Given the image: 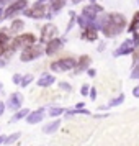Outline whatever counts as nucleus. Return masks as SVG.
I'll return each mask as SVG.
<instances>
[{
	"label": "nucleus",
	"mask_w": 139,
	"mask_h": 146,
	"mask_svg": "<svg viewBox=\"0 0 139 146\" xmlns=\"http://www.w3.org/2000/svg\"><path fill=\"white\" fill-rule=\"evenodd\" d=\"M88 66H90V56L84 54V56H80V59L77 61V64H75V72L77 74L84 72Z\"/></svg>",
	"instance_id": "14"
},
{
	"label": "nucleus",
	"mask_w": 139,
	"mask_h": 146,
	"mask_svg": "<svg viewBox=\"0 0 139 146\" xmlns=\"http://www.w3.org/2000/svg\"><path fill=\"white\" fill-rule=\"evenodd\" d=\"M74 3H79V2H82V0H72Z\"/></svg>",
	"instance_id": "38"
},
{
	"label": "nucleus",
	"mask_w": 139,
	"mask_h": 146,
	"mask_svg": "<svg viewBox=\"0 0 139 146\" xmlns=\"http://www.w3.org/2000/svg\"><path fill=\"white\" fill-rule=\"evenodd\" d=\"M54 82H56V77H54L53 74H41V77L38 79V86L40 87H49V86H53Z\"/></svg>",
	"instance_id": "15"
},
{
	"label": "nucleus",
	"mask_w": 139,
	"mask_h": 146,
	"mask_svg": "<svg viewBox=\"0 0 139 146\" xmlns=\"http://www.w3.org/2000/svg\"><path fill=\"white\" fill-rule=\"evenodd\" d=\"M97 38H98V31L95 28H87V30H84V33H82V40L95 41Z\"/></svg>",
	"instance_id": "17"
},
{
	"label": "nucleus",
	"mask_w": 139,
	"mask_h": 146,
	"mask_svg": "<svg viewBox=\"0 0 139 146\" xmlns=\"http://www.w3.org/2000/svg\"><path fill=\"white\" fill-rule=\"evenodd\" d=\"M88 90H90V87H88V86L82 87V94H84V95H87V94H88Z\"/></svg>",
	"instance_id": "33"
},
{
	"label": "nucleus",
	"mask_w": 139,
	"mask_h": 146,
	"mask_svg": "<svg viewBox=\"0 0 139 146\" xmlns=\"http://www.w3.org/2000/svg\"><path fill=\"white\" fill-rule=\"evenodd\" d=\"M134 48H136V44L132 43V40H126L123 44H119V48H116V49H115L113 56H115V58H118V56L129 54V53H132V51H134Z\"/></svg>",
	"instance_id": "9"
},
{
	"label": "nucleus",
	"mask_w": 139,
	"mask_h": 146,
	"mask_svg": "<svg viewBox=\"0 0 139 146\" xmlns=\"http://www.w3.org/2000/svg\"><path fill=\"white\" fill-rule=\"evenodd\" d=\"M21 77H23V76H20V74H15V76H13V82H15V84H20Z\"/></svg>",
	"instance_id": "30"
},
{
	"label": "nucleus",
	"mask_w": 139,
	"mask_h": 146,
	"mask_svg": "<svg viewBox=\"0 0 139 146\" xmlns=\"http://www.w3.org/2000/svg\"><path fill=\"white\" fill-rule=\"evenodd\" d=\"M23 28H25V21L23 20H13L12 21V25H10V30H8V31H12V33H20Z\"/></svg>",
	"instance_id": "19"
},
{
	"label": "nucleus",
	"mask_w": 139,
	"mask_h": 146,
	"mask_svg": "<svg viewBox=\"0 0 139 146\" xmlns=\"http://www.w3.org/2000/svg\"><path fill=\"white\" fill-rule=\"evenodd\" d=\"M87 74H88L90 77H95V74H97V71H95V69H88V71H87Z\"/></svg>",
	"instance_id": "32"
},
{
	"label": "nucleus",
	"mask_w": 139,
	"mask_h": 146,
	"mask_svg": "<svg viewBox=\"0 0 139 146\" xmlns=\"http://www.w3.org/2000/svg\"><path fill=\"white\" fill-rule=\"evenodd\" d=\"M88 95H90V99H92V100H95V99H97V89L92 87V89L88 90Z\"/></svg>",
	"instance_id": "28"
},
{
	"label": "nucleus",
	"mask_w": 139,
	"mask_h": 146,
	"mask_svg": "<svg viewBox=\"0 0 139 146\" xmlns=\"http://www.w3.org/2000/svg\"><path fill=\"white\" fill-rule=\"evenodd\" d=\"M5 64H7V61H5V59H2V58H0V69H2V67L5 66Z\"/></svg>",
	"instance_id": "35"
},
{
	"label": "nucleus",
	"mask_w": 139,
	"mask_h": 146,
	"mask_svg": "<svg viewBox=\"0 0 139 146\" xmlns=\"http://www.w3.org/2000/svg\"><path fill=\"white\" fill-rule=\"evenodd\" d=\"M25 12V15L26 17H30V18H43L44 15H46V5L44 3H41V2H36V3H33L30 8H25L23 10Z\"/></svg>",
	"instance_id": "6"
},
{
	"label": "nucleus",
	"mask_w": 139,
	"mask_h": 146,
	"mask_svg": "<svg viewBox=\"0 0 139 146\" xmlns=\"http://www.w3.org/2000/svg\"><path fill=\"white\" fill-rule=\"evenodd\" d=\"M90 2H92V3H95V0H90Z\"/></svg>",
	"instance_id": "40"
},
{
	"label": "nucleus",
	"mask_w": 139,
	"mask_h": 146,
	"mask_svg": "<svg viewBox=\"0 0 139 146\" xmlns=\"http://www.w3.org/2000/svg\"><path fill=\"white\" fill-rule=\"evenodd\" d=\"M34 41H36V36H34L33 33H21V35H18V36H15L13 41L10 43V53H13V51L20 49V48L25 49V48L34 44Z\"/></svg>",
	"instance_id": "2"
},
{
	"label": "nucleus",
	"mask_w": 139,
	"mask_h": 146,
	"mask_svg": "<svg viewBox=\"0 0 139 146\" xmlns=\"http://www.w3.org/2000/svg\"><path fill=\"white\" fill-rule=\"evenodd\" d=\"M26 5H28L26 0H15V2H12V3L5 8V12H3V18H12L13 15L23 12V10L26 8Z\"/></svg>",
	"instance_id": "5"
},
{
	"label": "nucleus",
	"mask_w": 139,
	"mask_h": 146,
	"mask_svg": "<svg viewBox=\"0 0 139 146\" xmlns=\"http://www.w3.org/2000/svg\"><path fill=\"white\" fill-rule=\"evenodd\" d=\"M41 54H43V48H41L40 44H31V46H28V48H25V49H23L20 59L23 61V62H28V61L38 59Z\"/></svg>",
	"instance_id": "4"
},
{
	"label": "nucleus",
	"mask_w": 139,
	"mask_h": 146,
	"mask_svg": "<svg viewBox=\"0 0 139 146\" xmlns=\"http://www.w3.org/2000/svg\"><path fill=\"white\" fill-rule=\"evenodd\" d=\"M123 102H125V95L119 94L118 97H115V99H111L110 102H108V105L110 107H116V105H119V104H123Z\"/></svg>",
	"instance_id": "23"
},
{
	"label": "nucleus",
	"mask_w": 139,
	"mask_h": 146,
	"mask_svg": "<svg viewBox=\"0 0 139 146\" xmlns=\"http://www.w3.org/2000/svg\"><path fill=\"white\" fill-rule=\"evenodd\" d=\"M5 53H10V35H8V30L2 28L0 30V56H3Z\"/></svg>",
	"instance_id": "8"
},
{
	"label": "nucleus",
	"mask_w": 139,
	"mask_h": 146,
	"mask_svg": "<svg viewBox=\"0 0 139 146\" xmlns=\"http://www.w3.org/2000/svg\"><path fill=\"white\" fill-rule=\"evenodd\" d=\"M125 28H126L125 15L113 12V13H106L105 23H103V27H101V31H103V35H105L106 38H115V36L119 35Z\"/></svg>",
	"instance_id": "1"
},
{
	"label": "nucleus",
	"mask_w": 139,
	"mask_h": 146,
	"mask_svg": "<svg viewBox=\"0 0 139 146\" xmlns=\"http://www.w3.org/2000/svg\"><path fill=\"white\" fill-rule=\"evenodd\" d=\"M138 2H139V0H138Z\"/></svg>",
	"instance_id": "42"
},
{
	"label": "nucleus",
	"mask_w": 139,
	"mask_h": 146,
	"mask_svg": "<svg viewBox=\"0 0 139 146\" xmlns=\"http://www.w3.org/2000/svg\"><path fill=\"white\" fill-rule=\"evenodd\" d=\"M131 77H132V79H139V61L136 62V64H134V67H132Z\"/></svg>",
	"instance_id": "27"
},
{
	"label": "nucleus",
	"mask_w": 139,
	"mask_h": 146,
	"mask_svg": "<svg viewBox=\"0 0 139 146\" xmlns=\"http://www.w3.org/2000/svg\"><path fill=\"white\" fill-rule=\"evenodd\" d=\"M138 28H139V12H136V13H134V17H132V21L131 23H129V28H128V30H129V33H138Z\"/></svg>",
	"instance_id": "21"
},
{
	"label": "nucleus",
	"mask_w": 139,
	"mask_h": 146,
	"mask_svg": "<svg viewBox=\"0 0 139 146\" xmlns=\"http://www.w3.org/2000/svg\"><path fill=\"white\" fill-rule=\"evenodd\" d=\"M3 141H5V138H3V136H0V146L3 145Z\"/></svg>",
	"instance_id": "37"
},
{
	"label": "nucleus",
	"mask_w": 139,
	"mask_h": 146,
	"mask_svg": "<svg viewBox=\"0 0 139 146\" xmlns=\"http://www.w3.org/2000/svg\"><path fill=\"white\" fill-rule=\"evenodd\" d=\"M59 126H61V120H54V121L47 123V125L44 126V128H43V131L47 133V135H51V133L57 131V130H59Z\"/></svg>",
	"instance_id": "18"
},
{
	"label": "nucleus",
	"mask_w": 139,
	"mask_h": 146,
	"mask_svg": "<svg viewBox=\"0 0 139 146\" xmlns=\"http://www.w3.org/2000/svg\"><path fill=\"white\" fill-rule=\"evenodd\" d=\"M56 35H57V27L53 25V23H46L44 27L41 28V41L43 43H47V41L54 40Z\"/></svg>",
	"instance_id": "7"
},
{
	"label": "nucleus",
	"mask_w": 139,
	"mask_h": 146,
	"mask_svg": "<svg viewBox=\"0 0 139 146\" xmlns=\"http://www.w3.org/2000/svg\"><path fill=\"white\" fill-rule=\"evenodd\" d=\"M61 89H62V90H67V92H69V90H70L72 87H70V84H67V82H61Z\"/></svg>",
	"instance_id": "29"
},
{
	"label": "nucleus",
	"mask_w": 139,
	"mask_h": 146,
	"mask_svg": "<svg viewBox=\"0 0 139 146\" xmlns=\"http://www.w3.org/2000/svg\"><path fill=\"white\" fill-rule=\"evenodd\" d=\"M21 102H23V95H21L20 92H15L12 94L10 97H8V102H7V107L10 108V110H20L21 107Z\"/></svg>",
	"instance_id": "10"
},
{
	"label": "nucleus",
	"mask_w": 139,
	"mask_h": 146,
	"mask_svg": "<svg viewBox=\"0 0 139 146\" xmlns=\"http://www.w3.org/2000/svg\"><path fill=\"white\" fill-rule=\"evenodd\" d=\"M132 95H134V97H138V99H139V86L132 89Z\"/></svg>",
	"instance_id": "31"
},
{
	"label": "nucleus",
	"mask_w": 139,
	"mask_h": 146,
	"mask_svg": "<svg viewBox=\"0 0 139 146\" xmlns=\"http://www.w3.org/2000/svg\"><path fill=\"white\" fill-rule=\"evenodd\" d=\"M100 13H103V7H100V5H97V3L87 5V7H84V10H82V15H87V17L93 18V20H95Z\"/></svg>",
	"instance_id": "11"
},
{
	"label": "nucleus",
	"mask_w": 139,
	"mask_h": 146,
	"mask_svg": "<svg viewBox=\"0 0 139 146\" xmlns=\"http://www.w3.org/2000/svg\"><path fill=\"white\" fill-rule=\"evenodd\" d=\"M75 64H77V61L74 59V58H61V59L51 62V69H53L54 72H66V71L74 69Z\"/></svg>",
	"instance_id": "3"
},
{
	"label": "nucleus",
	"mask_w": 139,
	"mask_h": 146,
	"mask_svg": "<svg viewBox=\"0 0 139 146\" xmlns=\"http://www.w3.org/2000/svg\"><path fill=\"white\" fill-rule=\"evenodd\" d=\"M3 112H5V104H3V102H0V115H2Z\"/></svg>",
	"instance_id": "34"
},
{
	"label": "nucleus",
	"mask_w": 139,
	"mask_h": 146,
	"mask_svg": "<svg viewBox=\"0 0 139 146\" xmlns=\"http://www.w3.org/2000/svg\"><path fill=\"white\" fill-rule=\"evenodd\" d=\"M0 17H2V8H0Z\"/></svg>",
	"instance_id": "39"
},
{
	"label": "nucleus",
	"mask_w": 139,
	"mask_h": 146,
	"mask_svg": "<svg viewBox=\"0 0 139 146\" xmlns=\"http://www.w3.org/2000/svg\"><path fill=\"white\" fill-rule=\"evenodd\" d=\"M31 82H33V76H31V74H26V76H23V77H21L20 86L21 87H28V84H31Z\"/></svg>",
	"instance_id": "25"
},
{
	"label": "nucleus",
	"mask_w": 139,
	"mask_h": 146,
	"mask_svg": "<svg viewBox=\"0 0 139 146\" xmlns=\"http://www.w3.org/2000/svg\"><path fill=\"white\" fill-rule=\"evenodd\" d=\"M61 48H62V40H59V38H54V40L47 41V44H46V54H47V56H54V54L61 49Z\"/></svg>",
	"instance_id": "12"
},
{
	"label": "nucleus",
	"mask_w": 139,
	"mask_h": 146,
	"mask_svg": "<svg viewBox=\"0 0 139 146\" xmlns=\"http://www.w3.org/2000/svg\"><path fill=\"white\" fill-rule=\"evenodd\" d=\"M18 138H20V133H12L8 138H5V141H3V145H13L15 141H18Z\"/></svg>",
	"instance_id": "24"
},
{
	"label": "nucleus",
	"mask_w": 139,
	"mask_h": 146,
	"mask_svg": "<svg viewBox=\"0 0 139 146\" xmlns=\"http://www.w3.org/2000/svg\"><path fill=\"white\" fill-rule=\"evenodd\" d=\"M8 2H15V0H0V3H8Z\"/></svg>",
	"instance_id": "36"
},
{
	"label": "nucleus",
	"mask_w": 139,
	"mask_h": 146,
	"mask_svg": "<svg viewBox=\"0 0 139 146\" xmlns=\"http://www.w3.org/2000/svg\"><path fill=\"white\" fill-rule=\"evenodd\" d=\"M28 113H30V112H28L26 108H20V110H16V112L13 113V117L10 118V123H15V121H18V120L28 117Z\"/></svg>",
	"instance_id": "20"
},
{
	"label": "nucleus",
	"mask_w": 139,
	"mask_h": 146,
	"mask_svg": "<svg viewBox=\"0 0 139 146\" xmlns=\"http://www.w3.org/2000/svg\"><path fill=\"white\" fill-rule=\"evenodd\" d=\"M44 118V112H43V108L40 110H34V112H30L26 117V123L30 125H36V123H41V120Z\"/></svg>",
	"instance_id": "13"
},
{
	"label": "nucleus",
	"mask_w": 139,
	"mask_h": 146,
	"mask_svg": "<svg viewBox=\"0 0 139 146\" xmlns=\"http://www.w3.org/2000/svg\"><path fill=\"white\" fill-rule=\"evenodd\" d=\"M0 89H2V84H0Z\"/></svg>",
	"instance_id": "41"
},
{
	"label": "nucleus",
	"mask_w": 139,
	"mask_h": 146,
	"mask_svg": "<svg viewBox=\"0 0 139 146\" xmlns=\"http://www.w3.org/2000/svg\"><path fill=\"white\" fill-rule=\"evenodd\" d=\"M49 5H51V10H53V12H59L61 8L66 5V0H51Z\"/></svg>",
	"instance_id": "22"
},
{
	"label": "nucleus",
	"mask_w": 139,
	"mask_h": 146,
	"mask_svg": "<svg viewBox=\"0 0 139 146\" xmlns=\"http://www.w3.org/2000/svg\"><path fill=\"white\" fill-rule=\"evenodd\" d=\"M93 21L95 20L90 18V17H87V15H80L79 18H77V23H79L84 30H87V28H93Z\"/></svg>",
	"instance_id": "16"
},
{
	"label": "nucleus",
	"mask_w": 139,
	"mask_h": 146,
	"mask_svg": "<svg viewBox=\"0 0 139 146\" xmlns=\"http://www.w3.org/2000/svg\"><path fill=\"white\" fill-rule=\"evenodd\" d=\"M64 113V108H61V107H53L51 110H49V117H59V115H62Z\"/></svg>",
	"instance_id": "26"
}]
</instances>
